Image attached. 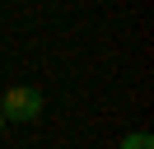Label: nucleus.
Returning a JSON list of instances; mask_svg holds the SVG:
<instances>
[{
    "label": "nucleus",
    "mask_w": 154,
    "mask_h": 149,
    "mask_svg": "<svg viewBox=\"0 0 154 149\" xmlns=\"http://www.w3.org/2000/svg\"><path fill=\"white\" fill-rule=\"evenodd\" d=\"M42 89H28V84H14V89L0 93V117L14 121V126H33V121L42 117Z\"/></svg>",
    "instance_id": "f257e3e1"
},
{
    "label": "nucleus",
    "mask_w": 154,
    "mask_h": 149,
    "mask_svg": "<svg viewBox=\"0 0 154 149\" xmlns=\"http://www.w3.org/2000/svg\"><path fill=\"white\" fill-rule=\"evenodd\" d=\"M122 149H154V135L149 130H131V135L122 140Z\"/></svg>",
    "instance_id": "f03ea898"
},
{
    "label": "nucleus",
    "mask_w": 154,
    "mask_h": 149,
    "mask_svg": "<svg viewBox=\"0 0 154 149\" xmlns=\"http://www.w3.org/2000/svg\"><path fill=\"white\" fill-rule=\"evenodd\" d=\"M0 130H5V117H0Z\"/></svg>",
    "instance_id": "7ed1b4c3"
}]
</instances>
